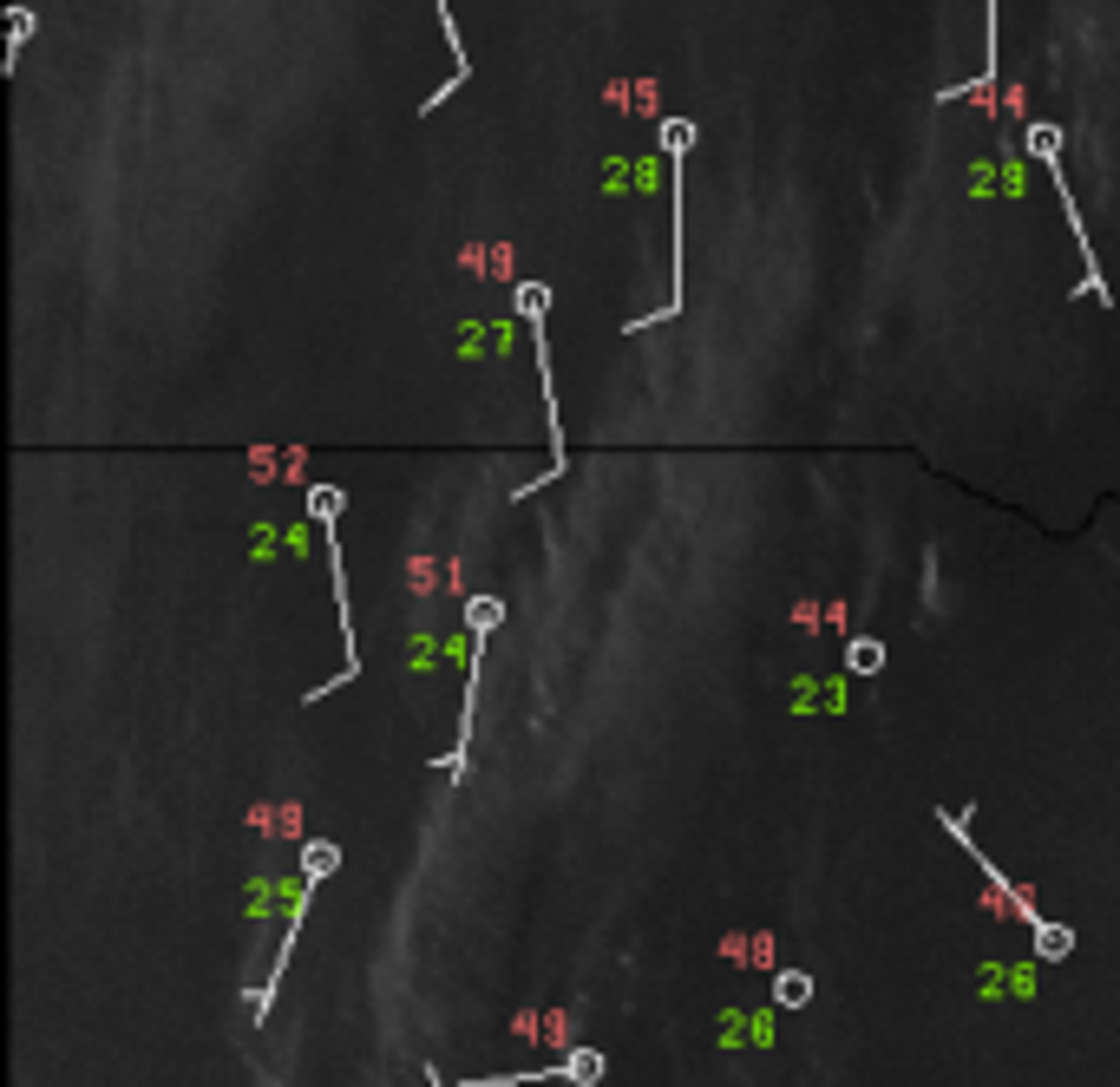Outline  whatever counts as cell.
<instances>
[{
    "instance_id": "3957f363",
    "label": "cell",
    "mask_w": 1120,
    "mask_h": 1087,
    "mask_svg": "<svg viewBox=\"0 0 1120 1087\" xmlns=\"http://www.w3.org/2000/svg\"><path fill=\"white\" fill-rule=\"evenodd\" d=\"M656 138H662V151H669V157H688L695 125H688V118H662V125H656Z\"/></svg>"
},
{
    "instance_id": "277c9868",
    "label": "cell",
    "mask_w": 1120,
    "mask_h": 1087,
    "mask_svg": "<svg viewBox=\"0 0 1120 1087\" xmlns=\"http://www.w3.org/2000/svg\"><path fill=\"white\" fill-rule=\"evenodd\" d=\"M774 996H780L787 1009H806V1003H813V977H806V970H787V977L774 983Z\"/></svg>"
},
{
    "instance_id": "6da1fadb",
    "label": "cell",
    "mask_w": 1120,
    "mask_h": 1087,
    "mask_svg": "<svg viewBox=\"0 0 1120 1087\" xmlns=\"http://www.w3.org/2000/svg\"><path fill=\"white\" fill-rule=\"evenodd\" d=\"M1029 157L1036 164H1049V177H1056V197H1062V210H1069V229H1075V249H1082V295L1088 288H1101L1108 295V282H1101V262H1095V249H1088V223H1082V210H1075V197H1069V184H1062V131L1056 125H1029Z\"/></svg>"
},
{
    "instance_id": "5b68a950",
    "label": "cell",
    "mask_w": 1120,
    "mask_h": 1087,
    "mask_svg": "<svg viewBox=\"0 0 1120 1087\" xmlns=\"http://www.w3.org/2000/svg\"><path fill=\"white\" fill-rule=\"evenodd\" d=\"M334 865H341V846H328V839H321V846H302V872H308V878H328Z\"/></svg>"
},
{
    "instance_id": "52a82bcc",
    "label": "cell",
    "mask_w": 1120,
    "mask_h": 1087,
    "mask_svg": "<svg viewBox=\"0 0 1120 1087\" xmlns=\"http://www.w3.org/2000/svg\"><path fill=\"white\" fill-rule=\"evenodd\" d=\"M1036 950H1042V957H1069V950H1075V937H1069L1062 924H1042V937H1036Z\"/></svg>"
},
{
    "instance_id": "ba28073f",
    "label": "cell",
    "mask_w": 1120,
    "mask_h": 1087,
    "mask_svg": "<svg viewBox=\"0 0 1120 1087\" xmlns=\"http://www.w3.org/2000/svg\"><path fill=\"white\" fill-rule=\"evenodd\" d=\"M879 662H885V649H879V642H852V669H859V675H872Z\"/></svg>"
},
{
    "instance_id": "8992f818",
    "label": "cell",
    "mask_w": 1120,
    "mask_h": 1087,
    "mask_svg": "<svg viewBox=\"0 0 1120 1087\" xmlns=\"http://www.w3.org/2000/svg\"><path fill=\"white\" fill-rule=\"evenodd\" d=\"M308 511H315V524H334L341 518V485H315L308 492Z\"/></svg>"
},
{
    "instance_id": "7a4b0ae2",
    "label": "cell",
    "mask_w": 1120,
    "mask_h": 1087,
    "mask_svg": "<svg viewBox=\"0 0 1120 1087\" xmlns=\"http://www.w3.org/2000/svg\"><path fill=\"white\" fill-rule=\"evenodd\" d=\"M465 623H472V636H498L505 603H498V596H472V603H465Z\"/></svg>"
}]
</instances>
